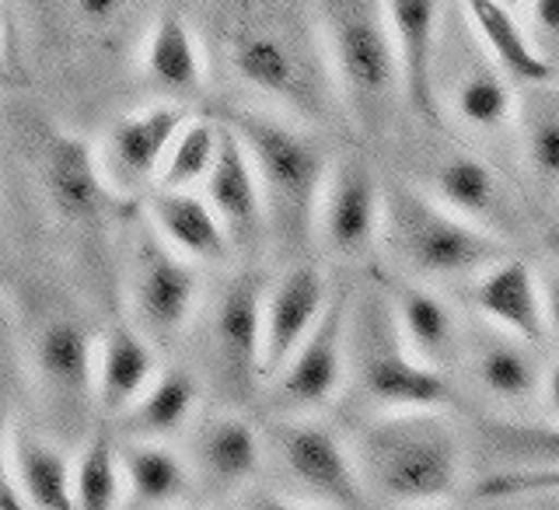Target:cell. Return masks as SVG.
Returning <instances> with one entry per match:
<instances>
[{"label": "cell", "instance_id": "cell-41", "mask_svg": "<svg viewBox=\"0 0 559 510\" xmlns=\"http://www.w3.org/2000/svg\"><path fill=\"white\" fill-rule=\"evenodd\" d=\"M546 249H549V252H552V256L559 259V221H556V224L549 227V235H546Z\"/></svg>", "mask_w": 559, "mask_h": 510}, {"label": "cell", "instance_id": "cell-29", "mask_svg": "<svg viewBox=\"0 0 559 510\" xmlns=\"http://www.w3.org/2000/svg\"><path fill=\"white\" fill-rule=\"evenodd\" d=\"M395 319L413 354L444 371L462 354V332L451 308L427 287H399L395 290Z\"/></svg>", "mask_w": 559, "mask_h": 510}, {"label": "cell", "instance_id": "cell-4", "mask_svg": "<svg viewBox=\"0 0 559 510\" xmlns=\"http://www.w3.org/2000/svg\"><path fill=\"white\" fill-rule=\"evenodd\" d=\"M319 28L340 102L360 130H384L402 95L399 49L384 0H319Z\"/></svg>", "mask_w": 559, "mask_h": 510}, {"label": "cell", "instance_id": "cell-6", "mask_svg": "<svg viewBox=\"0 0 559 510\" xmlns=\"http://www.w3.org/2000/svg\"><path fill=\"white\" fill-rule=\"evenodd\" d=\"M349 378L367 402L381 410H413V406H451L448 378L437 367L424 364L406 343L395 319V301L381 294H364L349 305Z\"/></svg>", "mask_w": 559, "mask_h": 510}, {"label": "cell", "instance_id": "cell-42", "mask_svg": "<svg viewBox=\"0 0 559 510\" xmlns=\"http://www.w3.org/2000/svg\"><path fill=\"white\" fill-rule=\"evenodd\" d=\"M503 4H507V8H514V11H518V8L524 4V0H503Z\"/></svg>", "mask_w": 559, "mask_h": 510}, {"label": "cell", "instance_id": "cell-38", "mask_svg": "<svg viewBox=\"0 0 559 510\" xmlns=\"http://www.w3.org/2000/svg\"><path fill=\"white\" fill-rule=\"evenodd\" d=\"M241 507H255V510H287L294 507L287 497L280 494H270V489H249V494L241 497Z\"/></svg>", "mask_w": 559, "mask_h": 510}, {"label": "cell", "instance_id": "cell-17", "mask_svg": "<svg viewBox=\"0 0 559 510\" xmlns=\"http://www.w3.org/2000/svg\"><path fill=\"white\" fill-rule=\"evenodd\" d=\"M399 49L402 95L409 109L430 127H441V95H437V46H441V4L437 0H384Z\"/></svg>", "mask_w": 559, "mask_h": 510}, {"label": "cell", "instance_id": "cell-2", "mask_svg": "<svg viewBox=\"0 0 559 510\" xmlns=\"http://www.w3.org/2000/svg\"><path fill=\"white\" fill-rule=\"evenodd\" d=\"M357 469L367 494L384 503H437L462 479V437L437 406L389 410L357 437Z\"/></svg>", "mask_w": 559, "mask_h": 510}, {"label": "cell", "instance_id": "cell-40", "mask_svg": "<svg viewBox=\"0 0 559 510\" xmlns=\"http://www.w3.org/2000/svg\"><path fill=\"white\" fill-rule=\"evenodd\" d=\"M542 399H546L549 413L559 419V364H552L546 371V384H542Z\"/></svg>", "mask_w": 559, "mask_h": 510}, {"label": "cell", "instance_id": "cell-25", "mask_svg": "<svg viewBox=\"0 0 559 510\" xmlns=\"http://www.w3.org/2000/svg\"><path fill=\"white\" fill-rule=\"evenodd\" d=\"M4 469L17 479L28 507L39 510H70L78 507L74 497V465L67 454L43 441L35 434H17L8 427V448H4Z\"/></svg>", "mask_w": 559, "mask_h": 510}, {"label": "cell", "instance_id": "cell-18", "mask_svg": "<svg viewBox=\"0 0 559 510\" xmlns=\"http://www.w3.org/2000/svg\"><path fill=\"white\" fill-rule=\"evenodd\" d=\"M206 200L214 203L217 217L224 221L227 235L238 249H259L262 235L270 232L266 221V200H262L259 171L252 165V154L245 147L241 133L227 122L221 127V147L217 162L206 175Z\"/></svg>", "mask_w": 559, "mask_h": 510}, {"label": "cell", "instance_id": "cell-23", "mask_svg": "<svg viewBox=\"0 0 559 510\" xmlns=\"http://www.w3.org/2000/svg\"><path fill=\"white\" fill-rule=\"evenodd\" d=\"M157 378L154 349L147 332L140 325L116 322L105 340L98 343V375H95V399L105 413H127L133 402L147 392Z\"/></svg>", "mask_w": 559, "mask_h": 510}, {"label": "cell", "instance_id": "cell-20", "mask_svg": "<svg viewBox=\"0 0 559 510\" xmlns=\"http://www.w3.org/2000/svg\"><path fill=\"white\" fill-rule=\"evenodd\" d=\"M433 197L459 210L462 217L476 221L489 232H511L518 224L511 192L503 189L500 175L489 168L483 157L468 151L444 154L433 168Z\"/></svg>", "mask_w": 559, "mask_h": 510}, {"label": "cell", "instance_id": "cell-5", "mask_svg": "<svg viewBox=\"0 0 559 510\" xmlns=\"http://www.w3.org/2000/svg\"><path fill=\"white\" fill-rule=\"evenodd\" d=\"M381 241L389 245L399 266L427 280L476 276L507 256V245L497 232L462 217L433 192H419L406 182L384 189Z\"/></svg>", "mask_w": 559, "mask_h": 510}, {"label": "cell", "instance_id": "cell-10", "mask_svg": "<svg viewBox=\"0 0 559 510\" xmlns=\"http://www.w3.org/2000/svg\"><path fill=\"white\" fill-rule=\"evenodd\" d=\"M273 444L280 465L287 469V476L308 497L349 510L364 507L367 497H371L360 479L357 459H349V451L329 427L308 424V419H290V424H280L273 430Z\"/></svg>", "mask_w": 559, "mask_h": 510}, {"label": "cell", "instance_id": "cell-16", "mask_svg": "<svg viewBox=\"0 0 559 510\" xmlns=\"http://www.w3.org/2000/svg\"><path fill=\"white\" fill-rule=\"evenodd\" d=\"M329 308L325 276L297 262L266 290L262 311V378H276Z\"/></svg>", "mask_w": 559, "mask_h": 510}, {"label": "cell", "instance_id": "cell-15", "mask_svg": "<svg viewBox=\"0 0 559 510\" xmlns=\"http://www.w3.org/2000/svg\"><path fill=\"white\" fill-rule=\"evenodd\" d=\"M262 311H266V284L259 273L235 276L210 311V346L221 378L231 389H249L262 375Z\"/></svg>", "mask_w": 559, "mask_h": 510}, {"label": "cell", "instance_id": "cell-22", "mask_svg": "<svg viewBox=\"0 0 559 510\" xmlns=\"http://www.w3.org/2000/svg\"><path fill=\"white\" fill-rule=\"evenodd\" d=\"M465 14L507 78L528 87H546L552 81L556 63L538 49L532 32L518 22L514 8H507L503 0H465Z\"/></svg>", "mask_w": 559, "mask_h": 510}, {"label": "cell", "instance_id": "cell-14", "mask_svg": "<svg viewBox=\"0 0 559 510\" xmlns=\"http://www.w3.org/2000/svg\"><path fill=\"white\" fill-rule=\"evenodd\" d=\"M32 367L52 413L81 419L87 399L95 395L98 346L87 325L67 315H52L32 343Z\"/></svg>", "mask_w": 559, "mask_h": 510}, {"label": "cell", "instance_id": "cell-3", "mask_svg": "<svg viewBox=\"0 0 559 510\" xmlns=\"http://www.w3.org/2000/svg\"><path fill=\"white\" fill-rule=\"evenodd\" d=\"M231 127L241 133L259 171L273 241L284 245L287 252H297L311 232H319V206L329 182L322 144L290 119L259 109L235 112Z\"/></svg>", "mask_w": 559, "mask_h": 510}, {"label": "cell", "instance_id": "cell-36", "mask_svg": "<svg viewBox=\"0 0 559 510\" xmlns=\"http://www.w3.org/2000/svg\"><path fill=\"white\" fill-rule=\"evenodd\" d=\"M489 444L518 465L559 462V427H489Z\"/></svg>", "mask_w": 559, "mask_h": 510}, {"label": "cell", "instance_id": "cell-12", "mask_svg": "<svg viewBox=\"0 0 559 510\" xmlns=\"http://www.w3.org/2000/svg\"><path fill=\"white\" fill-rule=\"evenodd\" d=\"M384 189L374 171L357 157H346L329 171L319 206V238L340 259H367L381 238Z\"/></svg>", "mask_w": 559, "mask_h": 510}, {"label": "cell", "instance_id": "cell-7", "mask_svg": "<svg viewBox=\"0 0 559 510\" xmlns=\"http://www.w3.org/2000/svg\"><path fill=\"white\" fill-rule=\"evenodd\" d=\"M130 308L136 325L151 340L168 343L189 325L192 311L200 301V273L192 259L157 235V227L147 221L133 235L130 273H127Z\"/></svg>", "mask_w": 559, "mask_h": 510}, {"label": "cell", "instance_id": "cell-11", "mask_svg": "<svg viewBox=\"0 0 559 510\" xmlns=\"http://www.w3.org/2000/svg\"><path fill=\"white\" fill-rule=\"evenodd\" d=\"M43 189L46 200L63 224L78 232H95L105 210L116 203L119 192L105 175L102 154L87 140L52 130L43 147Z\"/></svg>", "mask_w": 559, "mask_h": 510}, {"label": "cell", "instance_id": "cell-33", "mask_svg": "<svg viewBox=\"0 0 559 510\" xmlns=\"http://www.w3.org/2000/svg\"><path fill=\"white\" fill-rule=\"evenodd\" d=\"M221 147V127L206 119H189L168 147V157L157 175V186L165 189H192L197 182H206L210 168L217 162Z\"/></svg>", "mask_w": 559, "mask_h": 510}, {"label": "cell", "instance_id": "cell-21", "mask_svg": "<svg viewBox=\"0 0 559 510\" xmlns=\"http://www.w3.org/2000/svg\"><path fill=\"white\" fill-rule=\"evenodd\" d=\"M147 221L157 227L171 249H179L192 262H224L231 256V235L210 200H200L189 189L157 186L147 197Z\"/></svg>", "mask_w": 559, "mask_h": 510}, {"label": "cell", "instance_id": "cell-35", "mask_svg": "<svg viewBox=\"0 0 559 510\" xmlns=\"http://www.w3.org/2000/svg\"><path fill=\"white\" fill-rule=\"evenodd\" d=\"M532 494H559V462L518 465L507 472H493L476 486L479 500H518Z\"/></svg>", "mask_w": 559, "mask_h": 510}, {"label": "cell", "instance_id": "cell-37", "mask_svg": "<svg viewBox=\"0 0 559 510\" xmlns=\"http://www.w3.org/2000/svg\"><path fill=\"white\" fill-rule=\"evenodd\" d=\"M528 25L538 49L559 60V0H528Z\"/></svg>", "mask_w": 559, "mask_h": 510}, {"label": "cell", "instance_id": "cell-27", "mask_svg": "<svg viewBox=\"0 0 559 510\" xmlns=\"http://www.w3.org/2000/svg\"><path fill=\"white\" fill-rule=\"evenodd\" d=\"M147 78L168 95L192 98L203 87V49L179 11H162L144 46Z\"/></svg>", "mask_w": 559, "mask_h": 510}, {"label": "cell", "instance_id": "cell-1", "mask_svg": "<svg viewBox=\"0 0 559 510\" xmlns=\"http://www.w3.org/2000/svg\"><path fill=\"white\" fill-rule=\"evenodd\" d=\"M214 25L221 60L241 87L294 116H329L340 87L301 0H217Z\"/></svg>", "mask_w": 559, "mask_h": 510}, {"label": "cell", "instance_id": "cell-26", "mask_svg": "<svg viewBox=\"0 0 559 510\" xmlns=\"http://www.w3.org/2000/svg\"><path fill=\"white\" fill-rule=\"evenodd\" d=\"M532 343H524L514 332H489L472 343V375L483 384L486 395H493L507 406H524L542 395L546 375L538 371L532 357Z\"/></svg>", "mask_w": 559, "mask_h": 510}, {"label": "cell", "instance_id": "cell-13", "mask_svg": "<svg viewBox=\"0 0 559 510\" xmlns=\"http://www.w3.org/2000/svg\"><path fill=\"white\" fill-rule=\"evenodd\" d=\"M186 122L179 102H157L112 122L102 144V165L119 197H136L151 179L157 182L168 147Z\"/></svg>", "mask_w": 559, "mask_h": 510}, {"label": "cell", "instance_id": "cell-9", "mask_svg": "<svg viewBox=\"0 0 559 510\" xmlns=\"http://www.w3.org/2000/svg\"><path fill=\"white\" fill-rule=\"evenodd\" d=\"M349 305L354 301L346 290L332 294L319 325L276 375V402L287 413H314L343 392V381L349 375Z\"/></svg>", "mask_w": 559, "mask_h": 510}, {"label": "cell", "instance_id": "cell-30", "mask_svg": "<svg viewBox=\"0 0 559 510\" xmlns=\"http://www.w3.org/2000/svg\"><path fill=\"white\" fill-rule=\"evenodd\" d=\"M200 406V381L192 378L182 367H171V371L157 375L147 392L140 395L133 406L127 410V430L133 437H162L179 434L192 413Z\"/></svg>", "mask_w": 559, "mask_h": 510}, {"label": "cell", "instance_id": "cell-24", "mask_svg": "<svg viewBox=\"0 0 559 510\" xmlns=\"http://www.w3.org/2000/svg\"><path fill=\"white\" fill-rule=\"evenodd\" d=\"M192 459L200 476L214 489H238L249 483L262 462V441L249 419L235 413L206 416L192 437Z\"/></svg>", "mask_w": 559, "mask_h": 510}, {"label": "cell", "instance_id": "cell-32", "mask_svg": "<svg viewBox=\"0 0 559 510\" xmlns=\"http://www.w3.org/2000/svg\"><path fill=\"white\" fill-rule=\"evenodd\" d=\"M518 130H521V154L532 179L542 189L559 192V98L552 95L524 98Z\"/></svg>", "mask_w": 559, "mask_h": 510}, {"label": "cell", "instance_id": "cell-34", "mask_svg": "<svg viewBox=\"0 0 559 510\" xmlns=\"http://www.w3.org/2000/svg\"><path fill=\"white\" fill-rule=\"evenodd\" d=\"M63 8L87 43L116 46L136 11V0H63Z\"/></svg>", "mask_w": 559, "mask_h": 510}, {"label": "cell", "instance_id": "cell-28", "mask_svg": "<svg viewBox=\"0 0 559 510\" xmlns=\"http://www.w3.org/2000/svg\"><path fill=\"white\" fill-rule=\"evenodd\" d=\"M127 500L133 507H171L189 497L192 472L189 465L154 437H133L119 444Z\"/></svg>", "mask_w": 559, "mask_h": 510}, {"label": "cell", "instance_id": "cell-8", "mask_svg": "<svg viewBox=\"0 0 559 510\" xmlns=\"http://www.w3.org/2000/svg\"><path fill=\"white\" fill-rule=\"evenodd\" d=\"M441 52L448 63H437V95H448L451 112L472 130H500L514 119V92L507 84L500 63L489 57V49L472 28L468 14L454 17L451 32H441Z\"/></svg>", "mask_w": 559, "mask_h": 510}, {"label": "cell", "instance_id": "cell-19", "mask_svg": "<svg viewBox=\"0 0 559 510\" xmlns=\"http://www.w3.org/2000/svg\"><path fill=\"white\" fill-rule=\"evenodd\" d=\"M472 305L479 315L503 332H514L524 343H546L549 336V311H546V287L538 273L524 259L503 256L493 266L472 276Z\"/></svg>", "mask_w": 559, "mask_h": 510}, {"label": "cell", "instance_id": "cell-39", "mask_svg": "<svg viewBox=\"0 0 559 510\" xmlns=\"http://www.w3.org/2000/svg\"><path fill=\"white\" fill-rule=\"evenodd\" d=\"M542 287H546V311H549V332L559 340V273L542 280Z\"/></svg>", "mask_w": 559, "mask_h": 510}, {"label": "cell", "instance_id": "cell-31", "mask_svg": "<svg viewBox=\"0 0 559 510\" xmlns=\"http://www.w3.org/2000/svg\"><path fill=\"white\" fill-rule=\"evenodd\" d=\"M74 497L81 510H112L127 500V479H122L119 444L105 427H98L84 441L74 462Z\"/></svg>", "mask_w": 559, "mask_h": 510}]
</instances>
